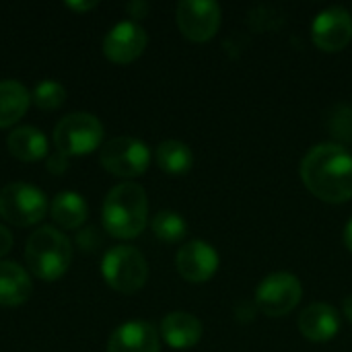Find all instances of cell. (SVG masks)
Listing matches in <instances>:
<instances>
[{
    "label": "cell",
    "mask_w": 352,
    "mask_h": 352,
    "mask_svg": "<svg viewBox=\"0 0 352 352\" xmlns=\"http://www.w3.org/2000/svg\"><path fill=\"white\" fill-rule=\"evenodd\" d=\"M301 182L322 202L344 204L352 198V153L338 142H320L301 159Z\"/></svg>",
    "instance_id": "obj_1"
},
{
    "label": "cell",
    "mask_w": 352,
    "mask_h": 352,
    "mask_svg": "<svg viewBox=\"0 0 352 352\" xmlns=\"http://www.w3.org/2000/svg\"><path fill=\"white\" fill-rule=\"evenodd\" d=\"M148 221V198L142 186L124 182L111 188L103 200L101 223L116 239L138 237Z\"/></svg>",
    "instance_id": "obj_2"
},
{
    "label": "cell",
    "mask_w": 352,
    "mask_h": 352,
    "mask_svg": "<svg viewBox=\"0 0 352 352\" xmlns=\"http://www.w3.org/2000/svg\"><path fill=\"white\" fill-rule=\"evenodd\" d=\"M25 262L31 274L39 280L54 283L62 278L72 262V243L56 227H39L25 245Z\"/></svg>",
    "instance_id": "obj_3"
},
{
    "label": "cell",
    "mask_w": 352,
    "mask_h": 352,
    "mask_svg": "<svg viewBox=\"0 0 352 352\" xmlns=\"http://www.w3.org/2000/svg\"><path fill=\"white\" fill-rule=\"evenodd\" d=\"M101 274L109 289L124 295H132L146 285L148 264L136 248L116 245L105 252L101 260Z\"/></svg>",
    "instance_id": "obj_4"
},
{
    "label": "cell",
    "mask_w": 352,
    "mask_h": 352,
    "mask_svg": "<svg viewBox=\"0 0 352 352\" xmlns=\"http://www.w3.org/2000/svg\"><path fill=\"white\" fill-rule=\"evenodd\" d=\"M103 140V124L97 116L74 111L64 116L54 128V144L66 157H80L97 151Z\"/></svg>",
    "instance_id": "obj_5"
},
{
    "label": "cell",
    "mask_w": 352,
    "mask_h": 352,
    "mask_svg": "<svg viewBox=\"0 0 352 352\" xmlns=\"http://www.w3.org/2000/svg\"><path fill=\"white\" fill-rule=\"evenodd\" d=\"M47 214L45 194L25 182L6 184L0 190V217L14 227H31Z\"/></svg>",
    "instance_id": "obj_6"
},
{
    "label": "cell",
    "mask_w": 352,
    "mask_h": 352,
    "mask_svg": "<svg viewBox=\"0 0 352 352\" xmlns=\"http://www.w3.org/2000/svg\"><path fill=\"white\" fill-rule=\"evenodd\" d=\"M99 161L105 171L122 179L140 177L151 165V148L132 136H118L103 144Z\"/></svg>",
    "instance_id": "obj_7"
},
{
    "label": "cell",
    "mask_w": 352,
    "mask_h": 352,
    "mask_svg": "<svg viewBox=\"0 0 352 352\" xmlns=\"http://www.w3.org/2000/svg\"><path fill=\"white\" fill-rule=\"evenodd\" d=\"M303 297L301 280L291 272L268 274L256 289V307L268 318L289 316Z\"/></svg>",
    "instance_id": "obj_8"
},
{
    "label": "cell",
    "mask_w": 352,
    "mask_h": 352,
    "mask_svg": "<svg viewBox=\"0 0 352 352\" xmlns=\"http://www.w3.org/2000/svg\"><path fill=\"white\" fill-rule=\"evenodd\" d=\"M223 10L214 0H182L175 10V21L182 35L190 41H210L221 27Z\"/></svg>",
    "instance_id": "obj_9"
},
{
    "label": "cell",
    "mask_w": 352,
    "mask_h": 352,
    "mask_svg": "<svg viewBox=\"0 0 352 352\" xmlns=\"http://www.w3.org/2000/svg\"><path fill=\"white\" fill-rule=\"evenodd\" d=\"M311 39L318 50L334 54L352 41V14L344 6H330L322 10L311 25Z\"/></svg>",
    "instance_id": "obj_10"
},
{
    "label": "cell",
    "mask_w": 352,
    "mask_h": 352,
    "mask_svg": "<svg viewBox=\"0 0 352 352\" xmlns=\"http://www.w3.org/2000/svg\"><path fill=\"white\" fill-rule=\"evenodd\" d=\"M219 266H221L219 252L202 239L188 241L186 245L179 248L175 256V268L179 276L192 285H202L210 280L217 274Z\"/></svg>",
    "instance_id": "obj_11"
},
{
    "label": "cell",
    "mask_w": 352,
    "mask_h": 352,
    "mask_svg": "<svg viewBox=\"0 0 352 352\" xmlns=\"http://www.w3.org/2000/svg\"><path fill=\"white\" fill-rule=\"evenodd\" d=\"M146 31L134 21H122L103 39V54L113 64H130L146 50Z\"/></svg>",
    "instance_id": "obj_12"
},
{
    "label": "cell",
    "mask_w": 352,
    "mask_h": 352,
    "mask_svg": "<svg viewBox=\"0 0 352 352\" xmlns=\"http://www.w3.org/2000/svg\"><path fill=\"white\" fill-rule=\"evenodd\" d=\"M107 352H161L159 332L144 320L126 322L111 332Z\"/></svg>",
    "instance_id": "obj_13"
},
{
    "label": "cell",
    "mask_w": 352,
    "mask_h": 352,
    "mask_svg": "<svg viewBox=\"0 0 352 352\" xmlns=\"http://www.w3.org/2000/svg\"><path fill=\"white\" fill-rule=\"evenodd\" d=\"M297 326L309 342H330L340 332V316L328 303H311L301 311Z\"/></svg>",
    "instance_id": "obj_14"
},
{
    "label": "cell",
    "mask_w": 352,
    "mask_h": 352,
    "mask_svg": "<svg viewBox=\"0 0 352 352\" xmlns=\"http://www.w3.org/2000/svg\"><path fill=\"white\" fill-rule=\"evenodd\" d=\"M159 332L167 346L175 351H188L202 340L204 328L196 316L188 311H171L163 318Z\"/></svg>",
    "instance_id": "obj_15"
},
{
    "label": "cell",
    "mask_w": 352,
    "mask_h": 352,
    "mask_svg": "<svg viewBox=\"0 0 352 352\" xmlns=\"http://www.w3.org/2000/svg\"><path fill=\"white\" fill-rule=\"evenodd\" d=\"M33 293L29 272L14 262H0V305L16 307L23 305Z\"/></svg>",
    "instance_id": "obj_16"
},
{
    "label": "cell",
    "mask_w": 352,
    "mask_h": 352,
    "mask_svg": "<svg viewBox=\"0 0 352 352\" xmlns=\"http://www.w3.org/2000/svg\"><path fill=\"white\" fill-rule=\"evenodd\" d=\"M6 146L8 153L23 163H35L47 155V138L35 126L14 128L6 138Z\"/></svg>",
    "instance_id": "obj_17"
},
{
    "label": "cell",
    "mask_w": 352,
    "mask_h": 352,
    "mask_svg": "<svg viewBox=\"0 0 352 352\" xmlns=\"http://www.w3.org/2000/svg\"><path fill=\"white\" fill-rule=\"evenodd\" d=\"M50 217L54 223L66 231L80 229L89 217V206L85 198L76 192H60L50 204Z\"/></svg>",
    "instance_id": "obj_18"
},
{
    "label": "cell",
    "mask_w": 352,
    "mask_h": 352,
    "mask_svg": "<svg viewBox=\"0 0 352 352\" xmlns=\"http://www.w3.org/2000/svg\"><path fill=\"white\" fill-rule=\"evenodd\" d=\"M31 93L19 80H0V128L14 126L29 109Z\"/></svg>",
    "instance_id": "obj_19"
},
{
    "label": "cell",
    "mask_w": 352,
    "mask_h": 352,
    "mask_svg": "<svg viewBox=\"0 0 352 352\" xmlns=\"http://www.w3.org/2000/svg\"><path fill=\"white\" fill-rule=\"evenodd\" d=\"M155 161L159 169L169 175H184L194 165L192 148L182 140H163L155 151Z\"/></svg>",
    "instance_id": "obj_20"
},
{
    "label": "cell",
    "mask_w": 352,
    "mask_h": 352,
    "mask_svg": "<svg viewBox=\"0 0 352 352\" xmlns=\"http://www.w3.org/2000/svg\"><path fill=\"white\" fill-rule=\"evenodd\" d=\"M151 229H153L155 237L163 243H179L188 235V223L175 210L157 212L151 221Z\"/></svg>",
    "instance_id": "obj_21"
},
{
    "label": "cell",
    "mask_w": 352,
    "mask_h": 352,
    "mask_svg": "<svg viewBox=\"0 0 352 352\" xmlns=\"http://www.w3.org/2000/svg\"><path fill=\"white\" fill-rule=\"evenodd\" d=\"M31 101L43 109V111H54L58 107L64 105L66 101V89L58 82V80H41L35 85V89L31 91Z\"/></svg>",
    "instance_id": "obj_22"
},
{
    "label": "cell",
    "mask_w": 352,
    "mask_h": 352,
    "mask_svg": "<svg viewBox=\"0 0 352 352\" xmlns=\"http://www.w3.org/2000/svg\"><path fill=\"white\" fill-rule=\"evenodd\" d=\"M328 132L332 134L334 142L342 144L352 140V107L351 105H336L332 116L328 118Z\"/></svg>",
    "instance_id": "obj_23"
},
{
    "label": "cell",
    "mask_w": 352,
    "mask_h": 352,
    "mask_svg": "<svg viewBox=\"0 0 352 352\" xmlns=\"http://www.w3.org/2000/svg\"><path fill=\"white\" fill-rule=\"evenodd\" d=\"M74 243H76V248H78L80 252L93 254V252H97V250L103 248L105 237H103L101 229L89 225V227H80V231H78L76 237H74Z\"/></svg>",
    "instance_id": "obj_24"
},
{
    "label": "cell",
    "mask_w": 352,
    "mask_h": 352,
    "mask_svg": "<svg viewBox=\"0 0 352 352\" xmlns=\"http://www.w3.org/2000/svg\"><path fill=\"white\" fill-rule=\"evenodd\" d=\"M68 157L64 155V153H60V151H56V153H52L50 157H47V161H45V169L50 171V173H54V175H62L66 169H68Z\"/></svg>",
    "instance_id": "obj_25"
},
{
    "label": "cell",
    "mask_w": 352,
    "mask_h": 352,
    "mask_svg": "<svg viewBox=\"0 0 352 352\" xmlns=\"http://www.w3.org/2000/svg\"><path fill=\"white\" fill-rule=\"evenodd\" d=\"M148 2H144V0H132L128 6H126V10H128V14L130 16H134V19H144L146 14H148Z\"/></svg>",
    "instance_id": "obj_26"
},
{
    "label": "cell",
    "mask_w": 352,
    "mask_h": 352,
    "mask_svg": "<svg viewBox=\"0 0 352 352\" xmlns=\"http://www.w3.org/2000/svg\"><path fill=\"white\" fill-rule=\"evenodd\" d=\"M12 233L6 229V227H2L0 225V258L2 256H6L8 252H10V248H12Z\"/></svg>",
    "instance_id": "obj_27"
},
{
    "label": "cell",
    "mask_w": 352,
    "mask_h": 352,
    "mask_svg": "<svg viewBox=\"0 0 352 352\" xmlns=\"http://www.w3.org/2000/svg\"><path fill=\"white\" fill-rule=\"evenodd\" d=\"M66 6L72 8V10H76V12H87V10L95 8L97 2L95 0H91V2H66Z\"/></svg>",
    "instance_id": "obj_28"
},
{
    "label": "cell",
    "mask_w": 352,
    "mask_h": 352,
    "mask_svg": "<svg viewBox=\"0 0 352 352\" xmlns=\"http://www.w3.org/2000/svg\"><path fill=\"white\" fill-rule=\"evenodd\" d=\"M344 245H346V250L352 254V217L351 221L346 223V227H344Z\"/></svg>",
    "instance_id": "obj_29"
},
{
    "label": "cell",
    "mask_w": 352,
    "mask_h": 352,
    "mask_svg": "<svg viewBox=\"0 0 352 352\" xmlns=\"http://www.w3.org/2000/svg\"><path fill=\"white\" fill-rule=\"evenodd\" d=\"M342 314H344V318L352 324V295H349V297L342 301Z\"/></svg>",
    "instance_id": "obj_30"
}]
</instances>
